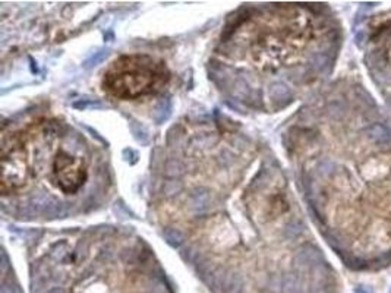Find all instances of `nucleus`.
I'll return each instance as SVG.
<instances>
[{
	"label": "nucleus",
	"instance_id": "nucleus-2",
	"mask_svg": "<svg viewBox=\"0 0 391 293\" xmlns=\"http://www.w3.org/2000/svg\"><path fill=\"white\" fill-rule=\"evenodd\" d=\"M170 80L164 62L144 53L114 59L103 74L101 88L110 97L139 100L159 94Z\"/></svg>",
	"mask_w": 391,
	"mask_h": 293
},
{
	"label": "nucleus",
	"instance_id": "nucleus-1",
	"mask_svg": "<svg viewBox=\"0 0 391 293\" xmlns=\"http://www.w3.org/2000/svg\"><path fill=\"white\" fill-rule=\"evenodd\" d=\"M17 133L25 160L22 191L33 179H41L60 195L81 194L91 176V159L78 136L67 135L56 122H40Z\"/></svg>",
	"mask_w": 391,
	"mask_h": 293
}]
</instances>
